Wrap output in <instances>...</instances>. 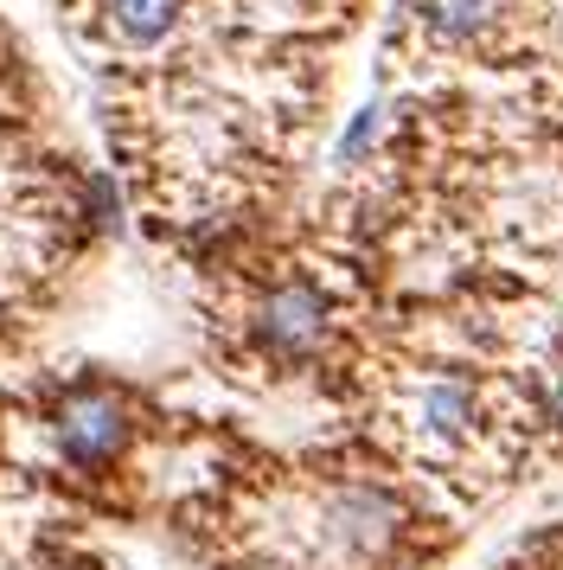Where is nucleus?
Segmentation results:
<instances>
[{"label":"nucleus","instance_id":"1","mask_svg":"<svg viewBox=\"0 0 563 570\" xmlns=\"http://www.w3.org/2000/svg\"><path fill=\"white\" fill-rule=\"evenodd\" d=\"M51 436L71 468H109L128 449V404L102 385H77L51 411Z\"/></svg>","mask_w":563,"mask_h":570},{"label":"nucleus","instance_id":"2","mask_svg":"<svg viewBox=\"0 0 563 570\" xmlns=\"http://www.w3.org/2000/svg\"><path fill=\"white\" fill-rule=\"evenodd\" d=\"M327 327H333V308L314 283H282V288H269L263 308H256V340H263V353H276V360H307V353H320Z\"/></svg>","mask_w":563,"mask_h":570},{"label":"nucleus","instance_id":"3","mask_svg":"<svg viewBox=\"0 0 563 570\" xmlns=\"http://www.w3.org/2000/svg\"><path fill=\"white\" fill-rule=\"evenodd\" d=\"M327 532L339 551H353V558H372L384 544L397 539V500L378 488H346L327 500Z\"/></svg>","mask_w":563,"mask_h":570},{"label":"nucleus","instance_id":"4","mask_svg":"<svg viewBox=\"0 0 563 570\" xmlns=\"http://www.w3.org/2000/svg\"><path fill=\"white\" fill-rule=\"evenodd\" d=\"M416 423H423V436L455 449V442H467L474 423H481V391L467 385L461 372H442V379H429L423 397H416Z\"/></svg>","mask_w":563,"mask_h":570},{"label":"nucleus","instance_id":"5","mask_svg":"<svg viewBox=\"0 0 563 570\" xmlns=\"http://www.w3.org/2000/svg\"><path fill=\"white\" fill-rule=\"evenodd\" d=\"M506 0H429V32L448 39V46H474L500 27Z\"/></svg>","mask_w":563,"mask_h":570},{"label":"nucleus","instance_id":"6","mask_svg":"<svg viewBox=\"0 0 563 570\" xmlns=\"http://www.w3.org/2000/svg\"><path fill=\"white\" fill-rule=\"evenodd\" d=\"M186 13V0H109V27L122 32L128 46H154L167 39Z\"/></svg>","mask_w":563,"mask_h":570},{"label":"nucleus","instance_id":"7","mask_svg":"<svg viewBox=\"0 0 563 570\" xmlns=\"http://www.w3.org/2000/svg\"><path fill=\"white\" fill-rule=\"evenodd\" d=\"M372 141H378V109H358L353 129L339 135V160H346V167H353V160H365V155H372Z\"/></svg>","mask_w":563,"mask_h":570},{"label":"nucleus","instance_id":"8","mask_svg":"<svg viewBox=\"0 0 563 570\" xmlns=\"http://www.w3.org/2000/svg\"><path fill=\"white\" fill-rule=\"evenodd\" d=\"M551 416L563 423V372H557V391H551Z\"/></svg>","mask_w":563,"mask_h":570}]
</instances>
